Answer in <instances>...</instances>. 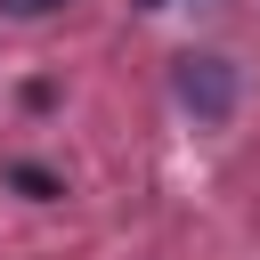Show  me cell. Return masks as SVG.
<instances>
[{"label":"cell","mask_w":260,"mask_h":260,"mask_svg":"<svg viewBox=\"0 0 260 260\" xmlns=\"http://www.w3.org/2000/svg\"><path fill=\"white\" fill-rule=\"evenodd\" d=\"M179 98H187L203 122H228V106H236V65H228V57H179Z\"/></svg>","instance_id":"obj_1"},{"label":"cell","mask_w":260,"mask_h":260,"mask_svg":"<svg viewBox=\"0 0 260 260\" xmlns=\"http://www.w3.org/2000/svg\"><path fill=\"white\" fill-rule=\"evenodd\" d=\"M49 8H65V0H0V16H49Z\"/></svg>","instance_id":"obj_2"},{"label":"cell","mask_w":260,"mask_h":260,"mask_svg":"<svg viewBox=\"0 0 260 260\" xmlns=\"http://www.w3.org/2000/svg\"><path fill=\"white\" fill-rule=\"evenodd\" d=\"M138 8H171V0H138Z\"/></svg>","instance_id":"obj_3"}]
</instances>
